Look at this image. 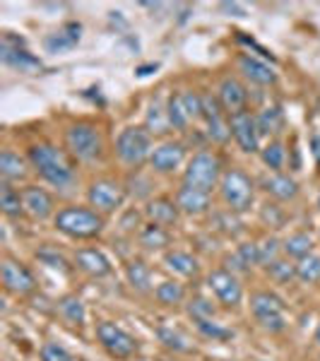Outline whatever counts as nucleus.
Masks as SVG:
<instances>
[{
  "label": "nucleus",
  "instance_id": "a878e982",
  "mask_svg": "<svg viewBox=\"0 0 320 361\" xmlns=\"http://www.w3.org/2000/svg\"><path fill=\"white\" fill-rule=\"evenodd\" d=\"M58 316L66 320L68 325H75V328H82L87 323V308L85 301L75 294H68L58 301Z\"/></svg>",
  "mask_w": 320,
  "mask_h": 361
},
{
  "label": "nucleus",
  "instance_id": "f03ea898",
  "mask_svg": "<svg viewBox=\"0 0 320 361\" xmlns=\"http://www.w3.org/2000/svg\"><path fill=\"white\" fill-rule=\"evenodd\" d=\"M54 226L58 234L73 238V241H90V238H97L104 231L106 217L99 214L94 207L68 205L56 212Z\"/></svg>",
  "mask_w": 320,
  "mask_h": 361
},
{
  "label": "nucleus",
  "instance_id": "72a5a7b5",
  "mask_svg": "<svg viewBox=\"0 0 320 361\" xmlns=\"http://www.w3.org/2000/svg\"><path fill=\"white\" fill-rule=\"evenodd\" d=\"M154 299L161 306H181L185 301V287L181 282H176V279H166V282L156 284Z\"/></svg>",
  "mask_w": 320,
  "mask_h": 361
},
{
  "label": "nucleus",
  "instance_id": "a19ab883",
  "mask_svg": "<svg viewBox=\"0 0 320 361\" xmlns=\"http://www.w3.org/2000/svg\"><path fill=\"white\" fill-rule=\"evenodd\" d=\"M183 106L188 111L190 121H202V94L200 92H183Z\"/></svg>",
  "mask_w": 320,
  "mask_h": 361
},
{
  "label": "nucleus",
  "instance_id": "6ab92c4d",
  "mask_svg": "<svg viewBox=\"0 0 320 361\" xmlns=\"http://www.w3.org/2000/svg\"><path fill=\"white\" fill-rule=\"evenodd\" d=\"M238 70L243 73V78L251 80L253 85H260V87H270L277 82V73L267 66L265 61L255 58L251 54H243L238 56Z\"/></svg>",
  "mask_w": 320,
  "mask_h": 361
},
{
  "label": "nucleus",
  "instance_id": "423d86ee",
  "mask_svg": "<svg viewBox=\"0 0 320 361\" xmlns=\"http://www.w3.org/2000/svg\"><path fill=\"white\" fill-rule=\"evenodd\" d=\"M224 171H222V161H219L217 154L212 152H197L193 154V159L188 161L183 171V183L193 185L197 190H205V193H212L219 185Z\"/></svg>",
  "mask_w": 320,
  "mask_h": 361
},
{
  "label": "nucleus",
  "instance_id": "9d476101",
  "mask_svg": "<svg viewBox=\"0 0 320 361\" xmlns=\"http://www.w3.org/2000/svg\"><path fill=\"white\" fill-rule=\"evenodd\" d=\"M0 61H3L5 68L17 70V73H25V75H34L44 68V63L25 49V42L15 39L13 34H3V42H0Z\"/></svg>",
  "mask_w": 320,
  "mask_h": 361
},
{
  "label": "nucleus",
  "instance_id": "39448f33",
  "mask_svg": "<svg viewBox=\"0 0 320 361\" xmlns=\"http://www.w3.org/2000/svg\"><path fill=\"white\" fill-rule=\"evenodd\" d=\"M219 195H222V202L231 212H246V209L253 207L255 185L246 171L229 169V171H224L222 180H219Z\"/></svg>",
  "mask_w": 320,
  "mask_h": 361
},
{
  "label": "nucleus",
  "instance_id": "ea45409f",
  "mask_svg": "<svg viewBox=\"0 0 320 361\" xmlns=\"http://www.w3.org/2000/svg\"><path fill=\"white\" fill-rule=\"evenodd\" d=\"M267 275L275 279V282H292V279L296 277V265L289 263V260L277 258L267 265Z\"/></svg>",
  "mask_w": 320,
  "mask_h": 361
},
{
  "label": "nucleus",
  "instance_id": "09e8293b",
  "mask_svg": "<svg viewBox=\"0 0 320 361\" xmlns=\"http://www.w3.org/2000/svg\"><path fill=\"white\" fill-rule=\"evenodd\" d=\"M313 340H316L318 345H320V323H318V328H316V335H313Z\"/></svg>",
  "mask_w": 320,
  "mask_h": 361
},
{
  "label": "nucleus",
  "instance_id": "f704fd0d",
  "mask_svg": "<svg viewBox=\"0 0 320 361\" xmlns=\"http://www.w3.org/2000/svg\"><path fill=\"white\" fill-rule=\"evenodd\" d=\"M260 159L263 164L270 169L272 173H282L284 171V164H287V149L279 140H270L263 149H260Z\"/></svg>",
  "mask_w": 320,
  "mask_h": 361
},
{
  "label": "nucleus",
  "instance_id": "9b49d317",
  "mask_svg": "<svg viewBox=\"0 0 320 361\" xmlns=\"http://www.w3.org/2000/svg\"><path fill=\"white\" fill-rule=\"evenodd\" d=\"M207 289L214 294V299L226 308H236L243 301V284L238 282V277L231 270H214L207 277Z\"/></svg>",
  "mask_w": 320,
  "mask_h": 361
},
{
  "label": "nucleus",
  "instance_id": "2eb2a0df",
  "mask_svg": "<svg viewBox=\"0 0 320 361\" xmlns=\"http://www.w3.org/2000/svg\"><path fill=\"white\" fill-rule=\"evenodd\" d=\"M22 202H25V212L32 219L44 222L49 217H56L54 195L46 188H42V185H27V188H22Z\"/></svg>",
  "mask_w": 320,
  "mask_h": 361
},
{
  "label": "nucleus",
  "instance_id": "7c9ffc66",
  "mask_svg": "<svg viewBox=\"0 0 320 361\" xmlns=\"http://www.w3.org/2000/svg\"><path fill=\"white\" fill-rule=\"evenodd\" d=\"M144 128H147L149 135H164L168 133V114H166V106L161 104V99H154L147 109V116H144Z\"/></svg>",
  "mask_w": 320,
  "mask_h": 361
},
{
  "label": "nucleus",
  "instance_id": "b1692460",
  "mask_svg": "<svg viewBox=\"0 0 320 361\" xmlns=\"http://www.w3.org/2000/svg\"><path fill=\"white\" fill-rule=\"evenodd\" d=\"M263 188L267 195L279 202H289L299 195V183L292 176H287V173H272L270 178L263 180Z\"/></svg>",
  "mask_w": 320,
  "mask_h": 361
},
{
  "label": "nucleus",
  "instance_id": "473e14b6",
  "mask_svg": "<svg viewBox=\"0 0 320 361\" xmlns=\"http://www.w3.org/2000/svg\"><path fill=\"white\" fill-rule=\"evenodd\" d=\"M282 253L287 255V258H294V260H301V258H306V255H311L313 253L311 234H306V231H296V234L287 236L282 243Z\"/></svg>",
  "mask_w": 320,
  "mask_h": 361
},
{
  "label": "nucleus",
  "instance_id": "c03bdc74",
  "mask_svg": "<svg viewBox=\"0 0 320 361\" xmlns=\"http://www.w3.org/2000/svg\"><path fill=\"white\" fill-rule=\"evenodd\" d=\"M258 248H260V265H270L272 260H277L279 258V250H282V246H279V241L277 238H265L263 243H258Z\"/></svg>",
  "mask_w": 320,
  "mask_h": 361
},
{
  "label": "nucleus",
  "instance_id": "f8f14e48",
  "mask_svg": "<svg viewBox=\"0 0 320 361\" xmlns=\"http://www.w3.org/2000/svg\"><path fill=\"white\" fill-rule=\"evenodd\" d=\"M0 279H3V287L8 294L15 296H29L37 292V277L32 275L27 265H22L20 260L3 258L0 265Z\"/></svg>",
  "mask_w": 320,
  "mask_h": 361
},
{
  "label": "nucleus",
  "instance_id": "a18cd8bd",
  "mask_svg": "<svg viewBox=\"0 0 320 361\" xmlns=\"http://www.w3.org/2000/svg\"><path fill=\"white\" fill-rule=\"evenodd\" d=\"M42 361H73L70 352L58 342H46L42 347Z\"/></svg>",
  "mask_w": 320,
  "mask_h": 361
},
{
  "label": "nucleus",
  "instance_id": "7ed1b4c3",
  "mask_svg": "<svg viewBox=\"0 0 320 361\" xmlns=\"http://www.w3.org/2000/svg\"><path fill=\"white\" fill-rule=\"evenodd\" d=\"M66 147L75 161L94 164L104 157V135L94 123H73L66 130Z\"/></svg>",
  "mask_w": 320,
  "mask_h": 361
},
{
  "label": "nucleus",
  "instance_id": "2f4dec72",
  "mask_svg": "<svg viewBox=\"0 0 320 361\" xmlns=\"http://www.w3.org/2000/svg\"><path fill=\"white\" fill-rule=\"evenodd\" d=\"M156 340H159L161 345L168 349V352H176V354L193 352V345L188 342V337H185L181 330L168 328V325H161V328H156Z\"/></svg>",
  "mask_w": 320,
  "mask_h": 361
},
{
  "label": "nucleus",
  "instance_id": "de8ad7c7",
  "mask_svg": "<svg viewBox=\"0 0 320 361\" xmlns=\"http://www.w3.org/2000/svg\"><path fill=\"white\" fill-rule=\"evenodd\" d=\"M311 152H313V157H316V161L320 164V133H316V135L311 137Z\"/></svg>",
  "mask_w": 320,
  "mask_h": 361
},
{
  "label": "nucleus",
  "instance_id": "4c0bfd02",
  "mask_svg": "<svg viewBox=\"0 0 320 361\" xmlns=\"http://www.w3.org/2000/svg\"><path fill=\"white\" fill-rule=\"evenodd\" d=\"M296 279L304 284H318L320 282V255L311 253L296 263Z\"/></svg>",
  "mask_w": 320,
  "mask_h": 361
},
{
  "label": "nucleus",
  "instance_id": "f3484780",
  "mask_svg": "<svg viewBox=\"0 0 320 361\" xmlns=\"http://www.w3.org/2000/svg\"><path fill=\"white\" fill-rule=\"evenodd\" d=\"M217 99H219V104H222V109L226 111V116H234L238 111H246L248 92H246V87H243L241 80L226 75L217 87Z\"/></svg>",
  "mask_w": 320,
  "mask_h": 361
},
{
  "label": "nucleus",
  "instance_id": "aec40b11",
  "mask_svg": "<svg viewBox=\"0 0 320 361\" xmlns=\"http://www.w3.org/2000/svg\"><path fill=\"white\" fill-rule=\"evenodd\" d=\"M144 214H147V219L152 224L166 226V229L176 226L178 219H181V209H178L176 200H171V197H154V200H149L147 207H144Z\"/></svg>",
  "mask_w": 320,
  "mask_h": 361
},
{
  "label": "nucleus",
  "instance_id": "f257e3e1",
  "mask_svg": "<svg viewBox=\"0 0 320 361\" xmlns=\"http://www.w3.org/2000/svg\"><path fill=\"white\" fill-rule=\"evenodd\" d=\"M27 159L34 171L44 178V183H49L58 193H73L75 190L80 176L66 149L51 142H39L27 149Z\"/></svg>",
  "mask_w": 320,
  "mask_h": 361
},
{
  "label": "nucleus",
  "instance_id": "20e7f679",
  "mask_svg": "<svg viewBox=\"0 0 320 361\" xmlns=\"http://www.w3.org/2000/svg\"><path fill=\"white\" fill-rule=\"evenodd\" d=\"M152 152V135L147 133V128L130 126L125 130H121V135L116 137V157L128 169L137 171L144 161H149Z\"/></svg>",
  "mask_w": 320,
  "mask_h": 361
},
{
  "label": "nucleus",
  "instance_id": "a211bd4d",
  "mask_svg": "<svg viewBox=\"0 0 320 361\" xmlns=\"http://www.w3.org/2000/svg\"><path fill=\"white\" fill-rule=\"evenodd\" d=\"M75 267H78L80 272H85L87 277H94V279L109 277L113 272L111 260L99 248H80L78 253H75Z\"/></svg>",
  "mask_w": 320,
  "mask_h": 361
},
{
  "label": "nucleus",
  "instance_id": "8fccbe9b",
  "mask_svg": "<svg viewBox=\"0 0 320 361\" xmlns=\"http://www.w3.org/2000/svg\"><path fill=\"white\" fill-rule=\"evenodd\" d=\"M318 209H320V193H318Z\"/></svg>",
  "mask_w": 320,
  "mask_h": 361
},
{
  "label": "nucleus",
  "instance_id": "4468645a",
  "mask_svg": "<svg viewBox=\"0 0 320 361\" xmlns=\"http://www.w3.org/2000/svg\"><path fill=\"white\" fill-rule=\"evenodd\" d=\"M229 128H231V135H234L236 145L241 147V152H246V154L260 152V133H258V123H255L253 114L238 111L234 116H229Z\"/></svg>",
  "mask_w": 320,
  "mask_h": 361
},
{
  "label": "nucleus",
  "instance_id": "e433bc0d",
  "mask_svg": "<svg viewBox=\"0 0 320 361\" xmlns=\"http://www.w3.org/2000/svg\"><path fill=\"white\" fill-rule=\"evenodd\" d=\"M193 323H195L197 333H200L202 337H207V340H212V342H226V340L234 337V333H231L226 325L217 323L214 318H200V320H193Z\"/></svg>",
  "mask_w": 320,
  "mask_h": 361
},
{
  "label": "nucleus",
  "instance_id": "49530a36",
  "mask_svg": "<svg viewBox=\"0 0 320 361\" xmlns=\"http://www.w3.org/2000/svg\"><path fill=\"white\" fill-rule=\"evenodd\" d=\"M219 10H222V13H234V17H246V8H241L238 3H222Z\"/></svg>",
  "mask_w": 320,
  "mask_h": 361
},
{
  "label": "nucleus",
  "instance_id": "6e6552de",
  "mask_svg": "<svg viewBox=\"0 0 320 361\" xmlns=\"http://www.w3.org/2000/svg\"><path fill=\"white\" fill-rule=\"evenodd\" d=\"M97 337H99V345L106 349V354L111 359H130L133 354L137 352V340L130 333H125L121 325L111 323V320H101L97 325Z\"/></svg>",
  "mask_w": 320,
  "mask_h": 361
},
{
  "label": "nucleus",
  "instance_id": "ddd939ff",
  "mask_svg": "<svg viewBox=\"0 0 320 361\" xmlns=\"http://www.w3.org/2000/svg\"><path fill=\"white\" fill-rule=\"evenodd\" d=\"M202 121L207 123V137L217 145H224L231 137V128H229V116L222 109L217 97L212 94H202Z\"/></svg>",
  "mask_w": 320,
  "mask_h": 361
},
{
  "label": "nucleus",
  "instance_id": "1a4fd4ad",
  "mask_svg": "<svg viewBox=\"0 0 320 361\" xmlns=\"http://www.w3.org/2000/svg\"><path fill=\"white\" fill-rule=\"evenodd\" d=\"M87 202L90 207H94L99 214H113L123 207L125 202V188L118 183V180L111 178H99L87 188Z\"/></svg>",
  "mask_w": 320,
  "mask_h": 361
},
{
  "label": "nucleus",
  "instance_id": "c9c22d12",
  "mask_svg": "<svg viewBox=\"0 0 320 361\" xmlns=\"http://www.w3.org/2000/svg\"><path fill=\"white\" fill-rule=\"evenodd\" d=\"M229 265H234V270H248L253 265H260V248L258 243L248 241V243H241L236 248V253L229 258Z\"/></svg>",
  "mask_w": 320,
  "mask_h": 361
},
{
  "label": "nucleus",
  "instance_id": "412c9836",
  "mask_svg": "<svg viewBox=\"0 0 320 361\" xmlns=\"http://www.w3.org/2000/svg\"><path fill=\"white\" fill-rule=\"evenodd\" d=\"M212 193H205V190H197L193 185H181L176 193V205L181 209V214H190V217H197V214H205L209 205H212Z\"/></svg>",
  "mask_w": 320,
  "mask_h": 361
},
{
  "label": "nucleus",
  "instance_id": "0eeeda50",
  "mask_svg": "<svg viewBox=\"0 0 320 361\" xmlns=\"http://www.w3.org/2000/svg\"><path fill=\"white\" fill-rule=\"evenodd\" d=\"M251 311L258 325L267 333H284L287 318H284V301L272 292H255L251 296Z\"/></svg>",
  "mask_w": 320,
  "mask_h": 361
},
{
  "label": "nucleus",
  "instance_id": "c756f323",
  "mask_svg": "<svg viewBox=\"0 0 320 361\" xmlns=\"http://www.w3.org/2000/svg\"><path fill=\"white\" fill-rule=\"evenodd\" d=\"M0 209L8 219H20L25 214V202H22V193L13 188V183L3 180L0 185Z\"/></svg>",
  "mask_w": 320,
  "mask_h": 361
},
{
  "label": "nucleus",
  "instance_id": "5701e85b",
  "mask_svg": "<svg viewBox=\"0 0 320 361\" xmlns=\"http://www.w3.org/2000/svg\"><path fill=\"white\" fill-rule=\"evenodd\" d=\"M164 265L166 270H171L173 275L183 277V279H193L200 272V263L193 253H185V250H168L164 255Z\"/></svg>",
  "mask_w": 320,
  "mask_h": 361
},
{
  "label": "nucleus",
  "instance_id": "393cba45",
  "mask_svg": "<svg viewBox=\"0 0 320 361\" xmlns=\"http://www.w3.org/2000/svg\"><path fill=\"white\" fill-rule=\"evenodd\" d=\"M125 279L133 292H137V294L152 292V270H149V265L144 263V260H140V258L130 260V263L125 265Z\"/></svg>",
  "mask_w": 320,
  "mask_h": 361
},
{
  "label": "nucleus",
  "instance_id": "79ce46f5",
  "mask_svg": "<svg viewBox=\"0 0 320 361\" xmlns=\"http://www.w3.org/2000/svg\"><path fill=\"white\" fill-rule=\"evenodd\" d=\"M188 316L193 318V320H200V318H214V306H212V301H207V299H190V304H188Z\"/></svg>",
  "mask_w": 320,
  "mask_h": 361
},
{
  "label": "nucleus",
  "instance_id": "bb28decb",
  "mask_svg": "<svg viewBox=\"0 0 320 361\" xmlns=\"http://www.w3.org/2000/svg\"><path fill=\"white\" fill-rule=\"evenodd\" d=\"M27 173H29L27 161L20 154L13 152V149H3L0 152V176H3V180L13 183V180L27 178Z\"/></svg>",
  "mask_w": 320,
  "mask_h": 361
},
{
  "label": "nucleus",
  "instance_id": "37998d69",
  "mask_svg": "<svg viewBox=\"0 0 320 361\" xmlns=\"http://www.w3.org/2000/svg\"><path fill=\"white\" fill-rule=\"evenodd\" d=\"M37 258L42 260V263H46L49 267H54V270H61V272H66L68 270V260L63 258L61 253H58V250H54V248H42L37 253Z\"/></svg>",
  "mask_w": 320,
  "mask_h": 361
},
{
  "label": "nucleus",
  "instance_id": "58836bf2",
  "mask_svg": "<svg viewBox=\"0 0 320 361\" xmlns=\"http://www.w3.org/2000/svg\"><path fill=\"white\" fill-rule=\"evenodd\" d=\"M166 114H168V123H171L173 130H185V128L193 123V121H190V116H188V111H185V106H183L181 94H173L171 99H168Z\"/></svg>",
  "mask_w": 320,
  "mask_h": 361
},
{
  "label": "nucleus",
  "instance_id": "4be33fe9",
  "mask_svg": "<svg viewBox=\"0 0 320 361\" xmlns=\"http://www.w3.org/2000/svg\"><path fill=\"white\" fill-rule=\"evenodd\" d=\"M80 32H82V27H80L78 22H68L61 32L49 34V37L44 39V49L49 51V54H63V51L75 49V46L80 44Z\"/></svg>",
  "mask_w": 320,
  "mask_h": 361
},
{
  "label": "nucleus",
  "instance_id": "dca6fc26",
  "mask_svg": "<svg viewBox=\"0 0 320 361\" xmlns=\"http://www.w3.org/2000/svg\"><path fill=\"white\" fill-rule=\"evenodd\" d=\"M185 161V147L181 142H173V140H166V142L156 145L152 157H149V166L156 173H173L181 169Z\"/></svg>",
  "mask_w": 320,
  "mask_h": 361
},
{
  "label": "nucleus",
  "instance_id": "cd10ccee",
  "mask_svg": "<svg viewBox=\"0 0 320 361\" xmlns=\"http://www.w3.org/2000/svg\"><path fill=\"white\" fill-rule=\"evenodd\" d=\"M171 243V229L147 222L140 229V246L147 250H164Z\"/></svg>",
  "mask_w": 320,
  "mask_h": 361
},
{
  "label": "nucleus",
  "instance_id": "c85d7f7f",
  "mask_svg": "<svg viewBox=\"0 0 320 361\" xmlns=\"http://www.w3.org/2000/svg\"><path fill=\"white\" fill-rule=\"evenodd\" d=\"M255 123H258V133L267 137H275L284 130V114L279 106H265L263 111L255 114Z\"/></svg>",
  "mask_w": 320,
  "mask_h": 361
}]
</instances>
